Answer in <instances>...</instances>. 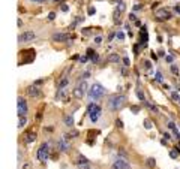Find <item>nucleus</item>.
Instances as JSON below:
<instances>
[{
    "mask_svg": "<svg viewBox=\"0 0 180 169\" xmlns=\"http://www.w3.org/2000/svg\"><path fill=\"white\" fill-rule=\"evenodd\" d=\"M125 103H126V97H125V96H123V95H116V96H113V97L108 99L107 106H108L110 111H120V109L125 106Z\"/></svg>",
    "mask_w": 180,
    "mask_h": 169,
    "instance_id": "obj_1",
    "label": "nucleus"
},
{
    "mask_svg": "<svg viewBox=\"0 0 180 169\" xmlns=\"http://www.w3.org/2000/svg\"><path fill=\"white\" fill-rule=\"evenodd\" d=\"M87 112H89V117H90V121L96 123L99 120V117L102 114V108L96 105V103H89V106H87Z\"/></svg>",
    "mask_w": 180,
    "mask_h": 169,
    "instance_id": "obj_2",
    "label": "nucleus"
},
{
    "mask_svg": "<svg viewBox=\"0 0 180 169\" xmlns=\"http://www.w3.org/2000/svg\"><path fill=\"white\" fill-rule=\"evenodd\" d=\"M105 95V88L101 85V84H93L89 90V96L90 99H93V100H98V99H101L102 96Z\"/></svg>",
    "mask_w": 180,
    "mask_h": 169,
    "instance_id": "obj_3",
    "label": "nucleus"
},
{
    "mask_svg": "<svg viewBox=\"0 0 180 169\" xmlns=\"http://www.w3.org/2000/svg\"><path fill=\"white\" fill-rule=\"evenodd\" d=\"M36 157L41 160V162H47L50 159V145L45 142V144H42L41 147L38 148V153H36Z\"/></svg>",
    "mask_w": 180,
    "mask_h": 169,
    "instance_id": "obj_4",
    "label": "nucleus"
},
{
    "mask_svg": "<svg viewBox=\"0 0 180 169\" xmlns=\"http://www.w3.org/2000/svg\"><path fill=\"white\" fill-rule=\"evenodd\" d=\"M86 91H87V82L81 81L74 88V97H75V99H83L84 95H86Z\"/></svg>",
    "mask_w": 180,
    "mask_h": 169,
    "instance_id": "obj_5",
    "label": "nucleus"
},
{
    "mask_svg": "<svg viewBox=\"0 0 180 169\" xmlns=\"http://www.w3.org/2000/svg\"><path fill=\"white\" fill-rule=\"evenodd\" d=\"M17 108H18V117H26L27 114V102L24 97H18L17 100Z\"/></svg>",
    "mask_w": 180,
    "mask_h": 169,
    "instance_id": "obj_6",
    "label": "nucleus"
},
{
    "mask_svg": "<svg viewBox=\"0 0 180 169\" xmlns=\"http://www.w3.org/2000/svg\"><path fill=\"white\" fill-rule=\"evenodd\" d=\"M35 39V33L33 32H24L18 36V42L20 44H26V42H30Z\"/></svg>",
    "mask_w": 180,
    "mask_h": 169,
    "instance_id": "obj_7",
    "label": "nucleus"
},
{
    "mask_svg": "<svg viewBox=\"0 0 180 169\" xmlns=\"http://www.w3.org/2000/svg\"><path fill=\"white\" fill-rule=\"evenodd\" d=\"M51 39L54 42H66L68 39H69V36L66 33H54L53 36H51Z\"/></svg>",
    "mask_w": 180,
    "mask_h": 169,
    "instance_id": "obj_8",
    "label": "nucleus"
},
{
    "mask_svg": "<svg viewBox=\"0 0 180 169\" xmlns=\"http://www.w3.org/2000/svg\"><path fill=\"white\" fill-rule=\"evenodd\" d=\"M113 169H132L131 165L125 160H117V162L113 165Z\"/></svg>",
    "mask_w": 180,
    "mask_h": 169,
    "instance_id": "obj_9",
    "label": "nucleus"
},
{
    "mask_svg": "<svg viewBox=\"0 0 180 169\" xmlns=\"http://www.w3.org/2000/svg\"><path fill=\"white\" fill-rule=\"evenodd\" d=\"M156 17H158L159 20H170V18H171V14H170L168 9H159Z\"/></svg>",
    "mask_w": 180,
    "mask_h": 169,
    "instance_id": "obj_10",
    "label": "nucleus"
},
{
    "mask_svg": "<svg viewBox=\"0 0 180 169\" xmlns=\"http://www.w3.org/2000/svg\"><path fill=\"white\" fill-rule=\"evenodd\" d=\"M29 93H30L32 97H41V91H39V88H38L36 84H33V85L29 87Z\"/></svg>",
    "mask_w": 180,
    "mask_h": 169,
    "instance_id": "obj_11",
    "label": "nucleus"
},
{
    "mask_svg": "<svg viewBox=\"0 0 180 169\" xmlns=\"http://www.w3.org/2000/svg\"><path fill=\"white\" fill-rule=\"evenodd\" d=\"M59 150H60V151H68V150H69V142L66 139V136L59 141Z\"/></svg>",
    "mask_w": 180,
    "mask_h": 169,
    "instance_id": "obj_12",
    "label": "nucleus"
},
{
    "mask_svg": "<svg viewBox=\"0 0 180 169\" xmlns=\"http://www.w3.org/2000/svg\"><path fill=\"white\" fill-rule=\"evenodd\" d=\"M68 82H69V79H68V76H63L62 79H60V82H59V85H57V88H59V90H62V88H66V87H68Z\"/></svg>",
    "mask_w": 180,
    "mask_h": 169,
    "instance_id": "obj_13",
    "label": "nucleus"
},
{
    "mask_svg": "<svg viewBox=\"0 0 180 169\" xmlns=\"http://www.w3.org/2000/svg\"><path fill=\"white\" fill-rule=\"evenodd\" d=\"M35 139H36L35 132H27V135H26V142H33Z\"/></svg>",
    "mask_w": 180,
    "mask_h": 169,
    "instance_id": "obj_14",
    "label": "nucleus"
},
{
    "mask_svg": "<svg viewBox=\"0 0 180 169\" xmlns=\"http://www.w3.org/2000/svg\"><path fill=\"white\" fill-rule=\"evenodd\" d=\"M141 44H146L147 42V30H146V27H141Z\"/></svg>",
    "mask_w": 180,
    "mask_h": 169,
    "instance_id": "obj_15",
    "label": "nucleus"
},
{
    "mask_svg": "<svg viewBox=\"0 0 180 169\" xmlns=\"http://www.w3.org/2000/svg\"><path fill=\"white\" fill-rule=\"evenodd\" d=\"M66 95H68L66 88H62V90H59V93H57V99H59V100H62V99L66 97Z\"/></svg>",
    "mask_w": 180,
    "mask_h": 169,
    "instance_id": "obj_16",
    "label": "nucleus"
},
{
    "mask_svg": "<svg viewBox=\"0 0 180 169\" xmlns=\"http://www.w3.org/2000/svg\"><path fill=\"white\" fill-rule=\"evenodd\" d=\"M117 12H120V14H123L126 11V2H122V3H119L117 5V9H116Z\"/></svg>",
    "mask_w": 180,
    "mask_h": 169,
    "instance_id": "obj_17",
    "label": "nucleus"
},
{
    "mask_svg": "<svg viewBox=\"0 0 180 169\" xmlns=\"http://www.w3.org/2000/svg\"><path fill=\"white\" fill-rule=\"evenodd\" d=\"M65 124L69 126V127H72V126H74V117H72V115H68V117L65 118Z\"/></svg>",
    "mask_w": 180,
    "mask_h": 169,
    "instance_id": "obj_18",
    "label": "nucleus"
},
{
    "mask_svg": "<svg viewBox=\"0 0 180 169\" xmlns=\"http://www.w3.org/2000/svg\"><path fill=\"white\" fill-rule=\"evenodd\" d=\"M87 163H89V160H87L84 156H80V157H78V166H81V165H87Z\"/></svg>",
    "mask_w": 180,
    "mask_h": 169,
    "instance_id": "obj_19",
    "label": "nucleus"
},
{
    "mask_svg": "<svg viewBox=\"0 0 180 169\" xmlns=\"http://www.w3.org/2000/svg\"><path fill=\"white\" fill-rule=\"evenodd\" d=\"M119 60H120V57H119L117 54H111L110 57H108V61H111V63H117Z\"/></svg>",
    "mask_w": 180,
    "mask_h": 169,
    "instance_id": "obj_20",
    "label": "nucleus"
},
{
    "mask_svg": "<svg viewBox=\"0 0 180 169\" xmlns=\"http://www.w3.org/2000/svg\"><path fill=\"white\" fill-rule=\"evenodd\" d=\"M26 123H27L26 117H20V120H18V129L24 127V126H26Z\"/></svg>",
    "mask_w": 180,
    "mask_h": 169,
    "instance_id": "obj_21",
    "label": "nucleus"
},
{
    "mask_svg": "<svg viewBox=\"0 0 180 169\" xmlns=\"http://www.w3.org/2000/svg\"><path fill=\"white\" fill-rule=\"evenodd\" d=\"M137 96H138V99L140 100H146V97H144V93H143V90L141 88H137Z\"/></svg>",
    "mask_w": 180,
    "mask_h": 169,
    "instance_id": "obj_22",
    "label": "nucleus"
},
{
    "mask_svg": "<svg viewBox=\"0 0 180 169\" xmlns=\"http://www.w3.org/2000/svg\"><path fill=\"white\" fill-rule=\"evenodd\" d=\"M170 156H171V159H177V157H179V153H177L176 150H171V151H170Z\"/></svg>",
    "mask_w": 180,
    "mask_h": 169,
    "instance_id": "obj_23",
    "label": "nucleus"
},
{
    "mask_svg": "<svg viewBox=\"0 0 180 169\" xmlns=\"http://www.w3.org/2000/svg\"><path fill=\"white\" fill-rule=\"evenodd\" d=\"M171 72H173L174 75H179V68H177V66H171Z\"/></svg>",
    "mask_w": 180,
    "mask_h": 169,
    "instance_id": "obj_24",
    "label": "nucleus"
},
{
    "mask_svg": "<svg viewBox=\"0 0 180 169\" xmlns=\"http://www.w3.org/2000/svg\"><path fill=\"white\" fill-rule=\"evenodd\" d=\"M147 165L149 166H155V159H147Z\"/></svg>",
    "mask_w": 180,
    "mask_h": 169,
    "instance_id": "obj_25",
    "label": "nucleus"
},
{
    "mask_svg": "<svg viewBox=\"0 0 180 169\" xmlns=\"http://www.w3.org/2000/svg\"><path fill=\"white\" fill-rule=\"evenodd\" d=\"M21 169H32V165H30V163H24V165L21 166Z\"/></svg>",
    "mask_w": 180,
    "mask_h": 169,
    "instance_id": "obj_26",
    "label": "nucleus"
},
{
    "mask_svg": "<svg viewBox=\"0 0 180 169\" xmlns=\"http://www.w3.org/2000/svg\"><path fill=\"white\" fill-rule=\"evenodd\" d=\"M171 99H173V100H180V97L177 93H173V95H171Z\"/></svg>",
    "mask_w": 180,
    "mask_h": 169,
    "instance_id": "obj_27",
    "label": "nucleus"
},
{
    "mask_svg": "<svg viewBox=\"0 0 180 169\" xmlns=\"http://www.w3.org/2000/svg\"><path fill=\"white\" fill-rule=\"evenodd\" d=\"M144 127H146V129H152V123H149V120H146Z\"/></svg>",
    "mask_w": 180,
    "mask_h": 169,
    "instance_id": "obj_28",
    "label": "nucleus"
},
{
    "mask_svg": "<svg viewBox=\"0 0 180 169\" xmlns=\"http://www.w3.org/2000/svg\"><path fill=\"white\" fill-rule=\"evenodd\" d=\"M123 64H125V66H129V64H131V61H129V59H128V57H125V59H123Z\"/></svg>",
    "mask_w": 180,
    "mask_h": 169,
    "instance_id": "obj_29",
    "label": "nucleus"
},
{
    "mask_svg": "<svg viewBox=\"0 0 180 169\" xmlns=\"http://www.w3.org/2000/svg\"><path fill=\"white\" fill-rule=\"evenodd\" d=\"M62 11L68 12V11H69V6H68V5H62Z\"/></svg>",
    "mask_w": 180,
    "mask_h": 169,
    "instance_id": "obj_30",
    "label": "nucleus"
},
{
    "mask_svg": "<svg viewBox=\"0 0 180 169\" xmlns=\"http://www.w3.org/2000/svg\"><path fill=\"white\" fill-rule=\"evenodd\" d=\"M156 79H158V81H162V75H161V72H156Z\"/></svg>",
    "mask_w": 180,
    "mask_h": 169,
    "instance_id": "obj_31",
    "label": "nucleus"
},
{
    "mask_svg": "<svg viewBox=\"0 0 180 169\" xmlns=\"http://www.w3.org/2000/svg\"><path fill=\"white\" fill-rule=\"evenodd\" d=\"M141 8H143V5H135V6H134V11L137 12V11H140Z\"/></svg>",
    "mask_w": 180,
    "mask_h": 169,
    "instance_id": "obj_32",
    "label": "nucleus"
},
{
    "mask_svg": "<svg viewBox=\"0 0 180 169\" xmlns=\"http://www.w3.org/2000/svg\"><path fill=\"white\" fill-rule=\"evenodd\" d=\"M168 127H170V129H174V130H176V124H174L173 121H170V123H168Z\"/></svg>",
    "mask_w": 180,
    "mask_h": 169,
    "instance_id": "obj_33",
    "label": "nucleus"
},
{
    "mask_svg": "<svg viewBox=\"0 0 180 169\" xmlns=\"http://www.w3.org/2000/svg\"><path fill=\"white\" fill-rule=\"evenodd\" d=\"M117 38L120 39V41H123V39H125V34H123V33H117Z\"/></svg>",
    "mask_w": 180,
    "mask_h": 169,
    "instance_id": "obj_34",
    "label": "nucleus"
},
{
    "mask_svg": "<svg viewBox=\"0 0 180 169\" xmlns=\"http://www.w3.org/2000/svg\"><path fill=\"white\" fill-rule=\"evenodd\" d=\"M89 14H90V15L95 14V8H93V6H90V8H89Z\"/></svg>",
    "mask_w": 180,
    "mask_h": 169,
    "instance_id": "obj_35",
    "label": "nucleus"
},
{
    "mask_svg": "<svg viewBox=\"0 0 180 169\" xmlns=\"http://www.w3.org/2000/svg\"><path fill=\"white\" fill-rule=\"evenodd\" d=\"M134 53H135V54H138V53H140V45H135V49H134Z\"/></svg>",
    "mask_w": 180,
    "mask_h": 169,
    "instance_id": "obj_36",
    "label": "nucleus"
},
{
    "mask_svg": "<svg viewBox=\"0 0 180 169\" xmlns=\"http://www.w3.org/2000/svg\"><path fill=\"white\" fill-rule=\"evenodd\" d=\"M54 17H56V14H54V12H50V15H48V20H53Z\"/></svg>",
    "mask_w": 180,
    "mask_h": 169,
    "instance_id": "obj_37",
    "label": "nucleus"
},
{
    "mask_svg": "<svg viewBox=\"0 0 180 169\" xmlns=\"http://www.w3.org/2000/svg\"><path fill=\"white\" fill-rule=\"evenodd\" d=\"M174 12H177L180 15V6H174Z\"/></svg>",
    "mask_w": 180,
    "mask_h": 169,
    "instance_id": "obj_38",
    "label": "nucleus"
},
{
    "mask_svg": "<svg viewBox=\"0 0 180 169\" xmlns=\"http://www.w3.org/2000/svg\"><path fill=\"white\" fill-rule=\"evenodd\" d=\"M129 18H131L132 21H137V18H135V15H134V14H131V15H129ZM137 23H138V21H137Z\"/></svg>",
    "mask_w": 180,
    "mask_h": 169,
    "instance_id": "obj_39",
    "label": "nucleus"
},
{
    "mask_svg": "<svg viewBox=\"0 0 180 169\" xmlns=\"http://www.w3.org/2000/svg\"><path fill=\"white\" fill-rule=\"evenodd\" d=\"M95 42H96V44H101V42H102V39H101V36H98L96 39H95Z\"/></svg>",
    "mask_w": 180,
    "mask_h": 169,
    "instance_id": "obj_40",
    "label": "nucleus"
},
{
    "mask_svg": "<svg viewBox=\"0 0 180 169\" xmlns=\"http://www.w3.org/2000/svg\"><path fill=\"white\" fill-rule=\"evenodd\" d=\"M167 61H168V63H173V57H171V55H168V57H167Z\"/></svg>",
    "mask_w": 180,
    "mask_h": 169,
    "instance_id": "obj_41",
    "label": "nucleus"
},
{
    "mask_svg": "<svg viewBox=\"0 0 180 169\" xmlns=\"http://www.w3.org/2000/svg\"><path fill=\"white\" fill-rule=\"evenodd\" d=\"M80 60H81V63H86V61H87V57H81Z\"/></svg>",
    "mask_w": 180,
    "mask_h": 169,
    "instance_id": "obj_42",
    "label": "nucleus"
},
{
    "mask_svg": "<svg viewBox=\"0 0 180 169\" xmlns=\"http://www.w3.org/2000/svg\"><path fill=\"white\" fill-rule=\"evenodd\" d=\"M132 111H134V112H138L140 108H137V106H134V108H132Z\"/></svg>",
    "mask_w": 180,
    "mask_h": 169,
    "instance_id": "obj_43",
    "label": "nucleus"
},
{
    "mask_svg": "<svg viewBox=\"0 0 180 169\" xmlns=\"http://www.w3.org/2000/svg\"><path fill=\"white\" fill-rule=\"evenodd\" d=\"M111 2H113V3H122L123 0H111Z\"/></svg>",
    "mask_w": 180,
    "mask_h": 169,
    "instance_id": "obj_44",
    "label": "nucleus"
},
{
    "mask_svg": "<svg viewBox=\"0 0 180 169\" xmlns=\"http://www.w3.org/2000/svg\"><path fill=\"white\" fill-rule=\"evenodd\" d=\"M53 2H54V3H62L63 0H53Z\"/></svg>",
    "mask_w": 180,
    "mask_h": 169,
    "instance_id": "obj_45",
    "label": "nucleus"
},
{
    "mask_svg": "<svg viewBox=\"0 0 180 169\" xmlns=\"http://www.w3.org/2000/svg\"><path fill=\"white\" fill-rule=\"evenodd\" d=\"M38 2H39V3H42V2H47V0H38Z\"/></svg>",
    "mask_w": 180,
    "mask_h": 169,
    "instance_id": "obj_46",
    "label": "nucleus"
},
{
    "mask_svg": "<svg viewBox=\"0 0 180 169\" xmlns=\"http://www.w3.org/2000/svg\"><path fill=\"white\" fill-rule=\"evenodd\" d=\"M33 2H38V0H33Z\"/></svg>",
    "mask_w": 180,
    "mask_h": 169,
    "instance_id": "obj_47",
    "label": "nucleus"
},
{
    "mask_svg": "<svg viewBox=\"0 0 180 169\" xmlns=\"http://www.w3.org/2000/svg\"><path fill=\"white\" fill-rule=\"evenodd\" d=\"M179 102H180V100H179Z\"/></svg>",
    "mask_w": 180,
    "mask_h": 169,
    "instance_id": "obj_48",
    "label": "nucleus"
}]
</instances>
